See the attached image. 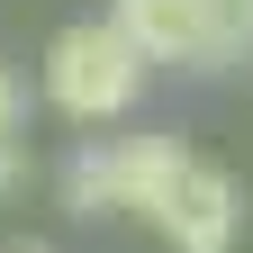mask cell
<instances>
[{
  "mask_svg": "<svg viewBox=\"0 0 253 253\" xmlns=\"http://www.w3.org/2000/svg\"><path fill=\"white\" fill-rule=\"evenodd\" d=\"M45 109L54 118H73V126H118L126 109L145 100V82H154V63L126 45V27L118 18H73L63 37L45 45Z\"/></svg>",
  "mask_w": 253,
  "mask_h": 253,
  "instance_id": "obj_1",
  "label": "cell"
},
{
  "mask_svg": "<svg viewBox=\"0 0 253 253\" xmlns=\"http://www.w3.org/2000/svg\"><path fill=\"white\" fill-rule=\"evenodd\" d=\"M190 172V145L181 136H90L73 145V163H63V208L73 217H163L172 181Z\"/></svg>",
  "mask_w": 253,
  "mask_h": 253,
  "instance_id": "obj_2",
  "label": "cell"
},
{
  "mask_svg": "<svg viewBox=\"0 0 253 253\" xmlns=\"http://www.w3.org/2000/svg\"><path fill=\"white\" fill-rule=\"evenodd\" d=\"M109 18L126 27V45H136L145 63L226 73V45H217V9H208V0H109Z\"/></svg>",
  "mask_w": 253,
  "mask_h": 253,
  "instance_id": "obj_3",
  "label": "cell"
},
{
  "mask_svg": "<svg viewBox=\"0 0 253 253\" xmlns=\"http://www.w3.org/2000/svg\"><path fill=\"white\" fill-rule=\"evenodd\" d=\"M154 235H163L172 253H235V235H244V190H235V172H217V163L190 154V172L172 181Z\"/></svg>",
  "mask_w": 253,
  "mask_h": 253,
  "instance_id": "obj_4",
  "label": "cell"
},
{
  "mask_svg": "<svg viewBox=\"0 0 253 253\" xmlns=\"http://www.w3.org/2000/svg\"><path fill=\"white\" fill-rule=\"evenodd\" d=\"M18 118H27V82L0 63V136H18Z\"/></svg>",
  "mask_w": 253,
  "mask_h": 253,
  "instance_id": "obj_5",
  "label": "cell"
},
{
  "mask_svg": "<svg viewBox=\"0 0 253 253\" xmlns=\"http://www.w3.org/2000/svg\"><path fill=\"white\" fill-rule=\"evenodd\" d=\"M9 190H27V145L0 136V199H9Z\"/></svg>",
  "mask_w": 253,
  "mask_h": 253,
  "instance_id": "obj_6",
  "label": "cell"
},
{
  "mask_svg": "<svg viewBox=\"0 0 253 253\" xmlns=\"http://www.w3.org/2000/svg\"><path fill=\"white\" fill-rule=\"evenodd\" d=\"M9 253H45V244H9Z\"/></svg>",
  "mask_w": 253,
  "mask_h": 253,
  "instance_id": "obj_7",
  "label": "cell"
}]
</instances>
